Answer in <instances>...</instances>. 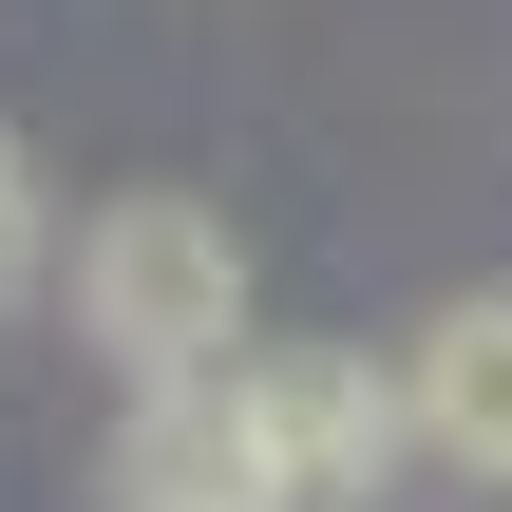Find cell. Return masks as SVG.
<instances>
[{"mask_svg": "<svg viewBox=\"0 0 512 512\" xmlns=\"http://www.w3.org/2000/svg\"><path fill=\"white\" fill-rule=\"evenodd\" d=\"M380 399H399V456L512 494V285H456V304L380 361Z\"/></svg>", "mask_w": 512, "mask_h": 512, "instance_id": "cell-3", "label": "cell"}, {"mask_svg": "<svg viewBox=\"0 0 512 512\" xmlns=\"http://www.w3.org/2000/svg\"><path fill=\"white\" fill-rule=\"evenodd\" d=\"M228 361H247V342H228ZM228 361H209V380H133V418H114V512H285Z\"/></svg>", "mask_w": 512, "mask_h": 512, "instance_id": "cell-4", "label": "cell"}, {"mask_svg": "<svg viewBox=\"0 0 512 512\" xmlns=\"http://www.w3.org/2000/svg\"><path fill=\"white\" fill-rule=\"evenodd\" d=\"M228 380H247V437H266L285 512H361L380 475H399V399H380V361H342V342H247Z\"/></svg>", "mask_w": 512, "mask_h": 512, "instance_id": "cell-2", "label": "cell"}, {"mask_svg": "<svg viewBox=\"0 0 512 512\" xmlns=\"http://www.w3.org/2000/svg\"><path fill=\"white\" fill-rule=\"evenodd\" d=\"M38 266H57V190H38V152L0 133V304H38Z\"/></svg>", "mask_w": 512, "mask_h": 512, "instance_id": "cell-5", "label": "cell"}, {"mask_svg": "<svg viewBox=\"0 0 512 512\" xmlns=\"http://www.w3.org/2000/svg\"><path fill=\"white\" fill-rule=\"evenodd\" d=\"M76 323H95L114 380H209L247 342V228L209 190H114L76 228Z\"/></svg>", "mask_w": 512, "mask_h": 512, "instance_id": "cell-1", "label": "cell"}]
</instances>
